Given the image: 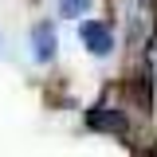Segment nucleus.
Listing matches in <instances>:
<instances>
[{
	"mask_svg": "<svg viewBox=\"0 0 157 157\" xmlns=\"http://www.w3.org/2000/svg\"><path fill=\"white\" fill-rule=\"evenodd\" d=\"M78 39H82V47L94 59H106L114 51V28H110L106 20H82V24H78Z\"/></svg>",
	"mask_w": 157,
	"mask_h": 157,
	"instance_id": "1",
	"label": "nucleus"
},
{
	"mask_svg": "<svg viewBox=\"0 0 157 157\" xmlns=\"http://www.w3.org/2000/svg\"><path fill=\"white\" fill-rule=\"evenodd\" d=\"M55 47H59V36L51 28V20H39L32 28V59L36 63H51L55 59Z\"/></svg>",
	"mask_w": 157,
	"mask_h": 157,
	"instance_id": "2",
	"label": "nucleus"
},
{
	"mask_svg": "<svg viewBox=\"0 0 157 157\" xmlns=\"http://www.w3.org/2000/svg\"><path fill=\"white\" fill-rule=\"evenodd\" d=\"M86 126L98 130V134H126V114L118 106H94L86 114Z\"/></svg>",
	"mask_w": 157,
	"mask_h": 157,
	"instance_id": "3",
	"label": "nucleus"
},
{
	"mask_svg": "<svg viewBox=\"0 0 157 157\" xmlns=\"http://www.w3.org/2000/svg\"><path fill=\"white\" fill-rule=\"evenodd\" d=\"M86 8H90V0H59V16H67V20L82 16Z\"/></svg>",
	"mask_w": 157,
	"mask_h": 157,
	"instance_id": "4",
	"label": "nucleus"
}]
</instances>
